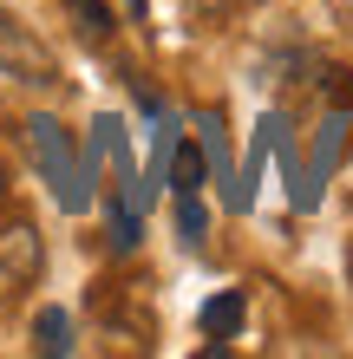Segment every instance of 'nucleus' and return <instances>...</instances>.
Wrapping results in <instances>:
<instances>
[{
  "instance_id": "1",
  "label": "nucleus",
  "mask_w": 353,
  "mask_h": 359,
  "mask_svg": "<svg viewBox=\"0 0 353 359\" xmlns=\"http://www.w3.org/2000/svg\"><path fill=\"white\" fill-rule=\"evenodd\" d=\"M27 151L39 163V177L59 189V209H72V216H79V209H92V170L79 163L72 137L59 131L53 118H27Z\"/></svg>"
},
{
  "instance_id": "2",
  "label": "nucleus",
  "mask_w": 353,
  "mask_h": 359,
  "mask_svg": "<svg viewBox=\"0 0 353 359\" xmlns=\"http://www.w3.org/2000/svg\"><path fill=\"white\" fill-rule=\"evenodd\" d=\"M0 72H7V79H27V86H53V79H59L53 53L39 46L20 20H7V13H0Z\"/></svg>"
},
{
  "instance_id": "3",
  "label": "nucleus",
  "mask_w": 353,
  "mask_h": 359,
  "mask_svg": "<svg viewBox=\"0 0 353 359\" xmlns=\"http://www.w3.org/2000/svg\"><path fill=\"white\" fill-rule=\"evenodd\" d=\"M242 313L248 301L229 287V294H216V301H203V333H216V340H229V333H242Z\"/></svg>"
},
{
  "instance_id": "4",
  "label": "nucleus",
  "mask_w": 353,
  "mask_h": 359,
  "mask_svg": "<svg viewBox=\"0 0 353 359\" xmlns=\"http://www.w3.org/2000/svg\"><path fill=\"white\" fill-rule=\"evenodd\" d=\"M33 346L39 353H72V320L59 307H39L33 313Z\"/></svg>"
},
{
  "instance_id": "5",
  "label": "nucleus",
  "mask_w": 353,
  "mask_h": 359,
  "mask_svg": "<svg viewBox=\"0 0 353 359\" xmlns=\"http://www.w3.org/2000/svg\"><path fill=\"white\" fill-rule=\"evenodd\" d=\"M171 189L183 196V189H203V151L197 144H177L171 151Z\"/></svg>"
},
{
  "instance_id": "6",
  "label": "nucleus",
  "mask_w": 353,
  "mask_h": 359,
  "mask_svg": "<svg viewBox=\"0 0 353 359\" xmlns=\"http://www.w3.org/2000/svg\"><path fill=\"white\" fill-rule=\"evenodd\" d=\"M177 229H183V242H203V229H210V222H203L197 189H183V196H177Z\"/></svg>"
},
{
  "instance_id": "7",
  "label": "nucleus",
  "mask_w": 353,
  "mask_h": 359,
  "mask_svg": "<svg viewBox=\"0 0 353 359\" xmlns=\"http://www.w3.org/2000/svg\"><path fill=\"white\" fill-rule=\"evenodd\" d=\"M112 248H118V255H124V248H138V216L124 203H112Z\"/></svg>"
}]
</instances>
